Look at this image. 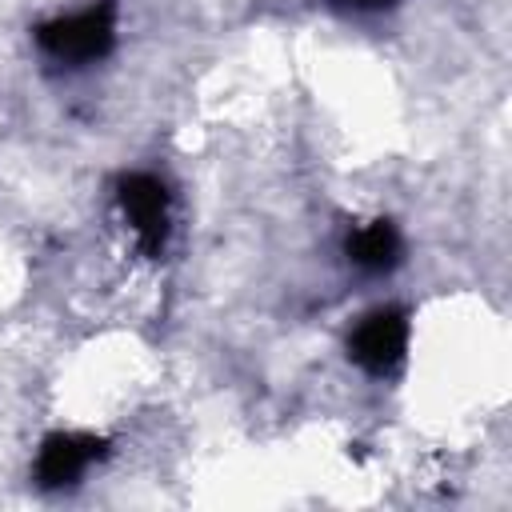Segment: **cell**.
Returning a JSON list of instances; mask_svg holds the SVG:
<instances>
[{
    "label": "cell",
    "instance_id": "cell-1",
    "mask_svg": "<svg viewBox=\"0 0 512 512\" xmlns=\"http://www.w3.org/2000/svg\"><path fill=\"white\" fill-rule=\"evenodd\" d=\"M40 44L48 56L68 60V64H84V60H100L112 48V0L72 12L64 20H52L40 28Z\"/></svg>",
    "mask_w": 512,
    "mask_h": 512
},
{
    "label": "cell",
    "instance_id": "cell-2",
    "mask_svg": "<svg viewBox=\"0 0 512 512\" xmlns=\"http://www.w3.org/2000/svg\"><path fill=\"white\" fill-rule=\"evenodd\" d=\"M120 208H124L140 248L148 256H160L164 236H168V192H164V184L144 176V172L128 176L120 184Z\"/></svg>",
    "mask_w": 512,
    "mask_h": 512
},
{
    "label": "cell",
    "instance_id": "cell-3",
    "mask_svg": "<svg viewBox=\"0 0 512 512\" xmlns=\"http://www.w3.org/2000/svg\"><path fill=\"white\" fill-rule=\"evenodd\" d=\"M404 344H408V324L400 312H376L368 316L356 332H352V360L368 372H388L400 364L404 356Z\"/></svg>",
    "mask_w": 512,
    "mask_h": 512
},
{
    "label": "cell",
    "instance_id": "cell-4",
    "mask_svg": "<svg viewBox=\"0 0 512 512\" xmlns=\"http://www.w3.org/2000/svg\"><path fill=\"white\" fill-rule=\"evenodd\" d=\"M96 456H100V440H92V436H48L40 448V460H36V476L44 488H64Z\"/></svg>",
    "mask_w": 512,
    "mask_h": 512
},
{
    "label": "cell",
    "instance_id": "cell-5",
    "mask_svg": "<svg viewBox=\"0 0 512 512\" xmlns=\"http://www.w3.org/2000/svg\"><path fill=\"white\" fill-rule=\"evenodd\" d=\"M348 256L360 264V268H372V272H384L396 264L400 256V236L388 220H376L368 228H360L352 240H348Z\"/></svg>",
    "mask_w": 512,
    "mask_h": 512
},
{
    "label": "cell",
    "instance_id": "cell-6",
    "mask_svg": "<svg viewBox=\"0 0 512 512\" xmlns=\"http://www.w3.org/2000/svg\"><path fill=\"white\" fill-rule=\"evenodd\" d=\"M336 4H344V8H388L396 0H336Z\"/></svg>",
    "mask_w": 512,
    "mask_h": 512
}]
</instances>
